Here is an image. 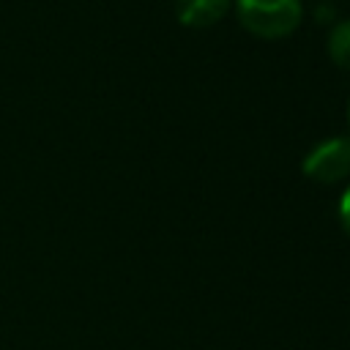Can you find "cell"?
<instances>
[{"mask_svg":"<svg viewBox=\"0 0 350 350\" xmlns=\"http://www.w3.org/2000/svg\"><path fill=\"white\" fill-rule=\"evenodd\" d=\"M304 172L323 186L345 180L350 175V137H331L314 145L304 159Z\"/></svg>","mask_w":350,"mask_h":350,"instance_id":"cell-2","label":"cell"},{"mask_svg":"<svg viewBox=\"0 0 350 350\" xmlns=\"http://www.w3.org/2000/svg\"><path fill=\"white\" fill-rule=\"evenodd\" d=\"M241 25L257 38H284L304 16L301 0H235Z\"/></svg>","mask_w":350,"mask_h":350,"instance_id":"cell-1","label":"cell"},{"mask_svg":"<svg viewBox=\"0 0 350 350\" xmlns=\"http://www.w3.org/2000/svg\"><path fill=\"white\" fill-rule=\"evenodd\" d=\"M328 55H331V60L339 68L350 71V19L339 22L331 30V36H328Z\"/></svg>","mask_w":350,"mask_h":350,"instance_id":"cell-4","label":"cell"},{"mask_svg":"<svg viewBox=\"0 0 350 350\" xmlns=\"http://www.w3.org/2000/svg\"><path fill=\"white\" fill-rule=\"evenodd\" d=\"M339 221H342V227H345L347 235H350V186L345 189V194H342V200H339Z\"/></svg>","mask_w":350,"mask_h":350,"instance_id":"cell-5","label":"cell"},{"mask_svg":"<svg viewBox=\"0 0 350 350\" xmlns=\"http://www.w3.org/2000/svg\"><path fill=\"white\" fill-rule=\"evenodd\" d=\"M347 118H350V107H347Z\"/></svg>","mask_w":350,"mask_h":350,"instance_id":"cell-6","label":"cell"},{"mask_svg":"<svg viewBox=\"0 0 350 350\" xmlns=\"http://www.w3.org/2000/svg\"><path fill=\"white\" fill-rule=\"evenodd\" d=\"M232 0H178L175 11L180 25L186 27H211L216 25L227 11H230Z\"/></svg>","mask_w":350,"mask_h":350,"instance_id":"cell-3","label":"cell"}]
</instances>
